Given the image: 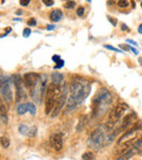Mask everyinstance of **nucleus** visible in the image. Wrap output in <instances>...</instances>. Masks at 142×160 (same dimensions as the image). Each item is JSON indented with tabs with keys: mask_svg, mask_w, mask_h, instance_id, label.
I'll list each match as a JSON object with an SVG mask.
<instances>
[{
	"mask_svg": "<svg viewBox=\"0 0 142 160\" xmlns=\"http://www.w3.org/2000/svg\"><path fill=\"white\" fill-rule=\"evenodd\" d=\"M67 100H68V89L65 87L63 91L60 93V95L58 97L57 102H56V104H55V108H54V110H52V117H56V116L59 115V113L61 112V110H63V106H65Z\"/></svg>",
	"mask_w": 142,
	"mask_h": 160,
	"instance_id": "obj_6",
	"label": "nucleus"
},
{
	"mask_svg": "<svg viewBox=\"0 0 142 160\" xmlns=\"http://www.w3.org/2000/svg\"><path fill=\"white\" fill-rule=\"evenodd\" d=\"M86 121H87L86 115H83V116L80 117L79 122H78V124H76V132H81V130L84 128L85 124H86Z\"/></svg>",
	"mask_w": 142,
	"mask_h": 160,
	"instance_id": "obj_17",
	"label": "nucleus"
},
{
	"mask_svg": "<svg viewBox=\"0 0 142 160\" xmlns=\"http://www.w3.org/2000/svg\"><path fill=\"white\" fill-rule=\"evenodd\" d=\"M11 32V27H8V29H5V34H1L0 35V37H5L7 34H9V33Z\"/></svg>",
	"mask_w": 142,
	"mask_h": 160,
	"instance_id": "obj_36",
	"label": "nucleus"
},
{
	"mask_svg": "<svg viewBox=\"0 0 142 160\" xmlns=\"http://www.w3.org/2000/svg\"><path fill=\"white\" fill-rule=\"evenodd\" d=\"M38 79H39V75H37L36 73H27L23 76V82L25 87L31 90L38 81Z\"/></svg>",
	"mask_w": 142,
	"mask_h": 160,
	"instance_id": "obj_9",
	"label": "nucleus"
},
{
	"mask_svg": "<svg viewBox=\"0 0 142 160\" xmlns=\"http://www.w3.org/2000/svg\"><path fill=\"white\" fill-rule=\"evenodd\" d=\"M120 30L121 31H128L129 27L127 24H125V23H120Z\"/></svg>",
	"mask_w": 142,
	"mask_h": 160,
	"instance_id": "obj_32",
	"label": "nucleus"
},
{
	"mask_svg": "<svg viewBox=\"0 0 142 160\" xmlns=\"http://www.w3.org/2000/svg\"><path fill=\"white\" fill-rule=\"evenodd\" d=\"M31 2V0H20V5H23V7H26L29 5V3Z\"/></svg>",
	"mask_w": 142,
	"mask_h": 160,
	"instance_id": "obj_31",
	"label": "nucleus"
},
{
	"mask_svg": "<svg viewBox=\"0 0 142 160\" xmlns=\"http://www.w3.org/2000/svg\"><path fill=\"white\" fill-rule=\"evenodd\" d=\"M128 47H129V51H131V52L134 53V55H138V54H139V52H138V49H136L134 47L131 46V45H128Z\"/></svg>",
	"mask_w": 142,
	"mask_h": 160,
	"instance_id": "obj_33",
	"label": "nucleus"
},
{
	"mask_svg": "<svg viewBox=\"0 0 142 160\" xmlns=\"http://www.w3.org/2000/svg\"><path fill=\"white\" fill-rule=\"evenodd\" d=\"M63 11L60 10V9H55L49 14V19L52 20V22H59L60 20L63 19Z\"/></svg>",
	"mask_w": 142,
	"mask_h": 160,
	"instance_id": "obj_14",
	"label": "nucleus"
},
{
	"mask_svg": "<svg viewBox=\"0 0 142 160\" xmlns=\"http://www.w3.org/2000/svg\"><path fill=\"white\" fill-rule=\"evenodd\" d=\"M138 62H139L140 66H141V67H142V58H141V57H139V59H138Z\"/></svg>",
	"mask_w": 142,
	"mask_h": 160,
	"instance_id": "obj_40",
	"label": "nucleus"
},
{
	"mask_svg": "<svg viewBox=\"0 0 142 160\" xmlns=\"http://www.w3.org/2000/svg\"><path fill=\"white\" fill-rule=\"evenodd\" d=\"M82 160H95V154L93 151H85L82 155Z\"/></svg>",
	"mask_w": 142,
	"mask_h": 160,
	"instance_id": "obj_19",
	"label": "nucleus"
},
{
	"mask_svg": "<svg viewBox=\"0 0 142 160\" xmlns=\"http://www.w3.org/2000/svg\"><path fill=\"white\" fill-rule=\"evenodd\" d=\"M127 108H128V105L125 103H119L118 105L115 106L108 115V119H107L106 124H105V130H114L116 124L118 123L120 117L123 116V114L125 113Z\"/></svg>",
	"mask_w": 142,
	"mask_h": 160,
	"instance_id": "obj_4",
	"label": "nucleus"
},
{
	"mask_svg": "<svg viewBox=\"0 0 142 160\" xmlns=\"http://www.w3.org/2000/svg\"><path fill=\"white\" fill-rule=\"evenodd\" d=\"M86 1H87V2H91V1H92V0H86Z\"/></svg>",
	"mask_w": 142,
	"mask_h": 160,
	"instance_id": "obj_42",
	"label": "nucleus"
},
{
	"mask_svg": "<svg viewBox=\"0 0 142 160\" xmlns=\"http://www.w3.org/2000/svg\"><path fill=\"white\" fill-rule=\"evenodd\" d=\"M46 30H47V31H52V30H55V25L48 24V25L46 27Z\"/></svg>",
	"mask_w": 142,
	"mask_h": 160,
	"instance_id": "obj_37",
	"label": "nucleus"
},
{
	"mask_svg": "<svg viewBox=\"0 0 142 160\" xmlns=\"http://www.w3.org/2000/svg\"><path fill=\"white\" fill-rule=\"evenodd\" d=\"M27 112V104L24 103H20L19 105L16 106V113L19 115H23Z\"/></svg>",
	"mask_w": 142,
	"mask_h": 160,
	"instance_id": "obj_18",
	"label": "nucleus"
},
{
	"mask_svg": "<svg viewBox=\"0 0 142 160\" xmlns=\"http://www.w3.org/2000/svg\"><path fill=\"white\" fill-rule=\"evenodd\" d=\"M19 133L22 134V135L34 137V136L37 134V127H35V126H33V127H29L27 125L21 124L19 126Z\"/></svg>",
	"mask_w": 142,
	"mask_h": 160,
	"instance_id": "obj_11",
	"label": "nucleus"
},
{
	"mask_svg": "<svg viewBox=\"0 0 142 160\" xmlns=\"http://www.w3.org/2000/svg\"><path fill=\"white\" fill-rule=\"evenodd\" d=\"M126 42H127V43H129V44H132L134 46H138V44H137V42L134 41V40H130V38H128V40H127Z\"/></svg>",
	"mask_w": 142,
	"mask_h": 160,
	"instance_id": "obj_35",
	"label": "nucleus"
},
{
	"mask_svg": "<svg viewBox=\"0 0 142 160\" xmlns=\"http://www.w3.org/2000/svg\"><path fill=\"white\" fill-rule=\"evenodd\" d=\"M27 104V111L30 112L31 115H35L36 113V106L33 103H26Z\"/></svg>",
	"mask_w": 142,
	"mask_h": 160,
	"instance_id": "obj_21",
	"label": "nucleus"
},
{
	"mask_svg": "<svg viewBox=\"0 0 142 160\" xmlns=\"http://www.w3.org/2000/svg\"><path fill=\"white\" fill-rule=\"evenodd\" d=\"M36 23H37V22H36V19H34V18H31V19L27 21V25H29V27H34V25H36Z\"/></svg>",
	"mask_w": 142,
	"mask_h": 160,
	"instance_id": "obj_29",
	"label": "nucleus"
},
{
	"mask_svg": "<svg viewBox=\"0 0 142 160\" xmlns=\"http://www.w3.org/2000/svg\"><path fill=\"white\" fill-rule=\"evenodd\" d=\"M11 79H12V81H13L16 89V100L20 101L21 99H24L25 93L23 91V87H22V82H23L22 77L20 75H18V73H14V75H12Z\"/></svg>",
	"mask_w": 142,
	"mask_h": 160,
	"instance_id": "obj_8",
	"label": "nucleus"
},
{
	"mask_svg": "<svg viewBox=\"0 0 142 160\" xmlns=\"http://www.w3.org/2000/svg\"><path fill=\"white\" fill-rule=\"evenodd\" d=\"M84 12H85L84 7H79L78 10H76V14H78V16H84Z\"/></svg>",
	"mask_w": 142,
	"mask_h": 160,
	"instance_id": "obj_25",
	"label": "nucleus"
},
{
	"mask_svg": "<svg viewBox=\"0 0 142 160\" xmlns=\"http://www.w3.org/2000/svg\"><path fill=\"white\" fill-rule=\"evenodd\" d=\"M104 48H106V49H109V51H114V52H117V53H123L121 49H118V48H116V47H114V46H112V45H104Z\"/></svg>",
	"mask_w": 142,
	"mask_h": 160,
	"instance_id": "obj_23",
	"label": "nucleus"
},
{
	"mask_svg": "<svg viewBox=\"0 0 142 160\" xmlns=\"http://www.w3.org/2000/svg\"><path fill=\"white\" fill-rule=\"evenodd\" d=\"M117 5L119 8H127L129 5V1L128 0H119L117 2Z\"/></svg>",
	"mask_w": 142,
	"mask_h": 160,
	"instance_id": "obj_22",
	"label": "nucleus"
},
{
	"mask_svg": "<svg viewBox=\"0 0 142 160\" xmlns=\"http://www.w3.org/2000/svg\"><path fill=\"white\" fill-rule=\"evenodd\" d=\"M140 152H142V138L136 140V143L132 145V147H131L130 149H129L128 151L121 154L120 157L118 158L117 160H128V159H130L132 156L138 155Z\"/></svg>",
	"mask_w": 142,
	"mask_h": 160,
	"instance_id": "obj_7",
	"label": "nucleus"
},
{
	"mask_svg": "<svg viewBox=\"0 0 142 160\" xmlns=\"http://www.w3.org/2000/svg\"><path fill=\"white\" fill-rule=\"evenodd\" d=\"M107 3H108L109 5H114V0H108V1H107Z\"/></svg>",
	"mask_w": 142,
	"mask_h": 160,
	"instance_id": "obj_39",
	"label": "nucleus"
},
{
	"mask_svg": "<svg viewBox=\"0 0 142 160\" xmlns=\"http://www.w3.org/2000/svg\"><path fill=\"white\" fill-rule=\"evenodd\" d=\"M10 77L8 76H0V93L2 94L3 99L7 102L12 101V91L10 86Z\"/></svg>",
	"mask_w": 142,
	"mask_h": 160,
	"instance_id": "obj_5",
	"label": "nucleus"
},
{
	"mask_svg": "<svg viewBox=\"0 0 142 160\" xmlns=\"http://www.w3.org/2000/svg\"><path fill=\"white\" fill-rule=\"evenodd\" d=\"M141 8H142V1H141Z\"/></svg>",
	"mask_w": 142,
	"mask_h": 160,
	"instance_id": "obj_43",
	"label": "nucleus"
},
{
	"mask_svg": "<svg viewBox=\"0 0 142 160\" xmlns=\"http://www.w3.org/2000/svg\"><path fill=\"white\" fill-rule=\"evenodd\" d=\"M68 1H71V0H68Z\"/></svg>",
	"mask_w": 142,
	"mask_h": 160,
	"instance_id": "obj_44",
	"label": "nucleus"
},
{
	"mask_svg": "<svg viewBox=\"0 0 142 160\" xmlns=\"http://www.w3.org/2000/svg\"><path fill=\"white\" fill-rule=\"evenodd\" d=\"M22 13V11L20 10V11H16V14H21Z\"/></svg>",
	"mask_w": 142,
	"mask_h": 160,
	"instance_id": "obj_41",
	"label": "nucleus"
},
{
	"mask_svg": "<svg viewBox=\"0 0 142 160\" xmlns=\"http://www.w3.org/2000/svg\"><path fill=\"white\" fill-rule=\"evenodd\" d=\"M0 145H1L3 148H8V147L10 146V140H9L8 137H5V136L0 137Z\"/></svg>",
	"mask_w": 142,
	"mask_h": 160,
	"instance_id": "obj_20",
	"label": "nucleus"
},
{
	"mask_svg": "<svg viewBox=\"0 0 142 160\" xmlns=\"http://www.w3.org/2000/svg\"><path fill=\"white\" fill-rule=\"evenodd\" d=\"M52 84H57V86H60V84H63V73H57V71L52 73Z\"/></svg>",
	"mask_w": 142,
	"mask_h": 160,
	"instance_id": "obj_16",
	"label": "nucleus"
},
{
	"mask_svg": "<svg viewBox=\"0 0 142 160\" xmlns=\"http://www.w3.org/2000/svg\"><path fill=\"white\" fill-rule=\"evenodd\" d=\"M138 33H139V34H142V23L139 24V27H138Z\"/></svg>",
	"mask_w": 142,
	"mask_h": 160,
	"instance_id": "obj_38",
	"label": "nucleus"
},
{
	"mask_svg": "<svg viewBox=\"0 0 142 160\" xmlns=\"http://www.w3.org/2000/svg\"><path fill=\"white\" fill-rule=\"evenodd\" d=\"M137 119V114L136 113H130L128 115H126L125 119L123 121V124L120 126V130H127L128 127H130L131 125L134 124V121Z\"/></svg>",
	"mask_w": 142,
	"mask_h": 160,
	"instance_id": "obj_12",
	"label": "nucleus"
},
{
	"mask_svg": "<svg viewBox=\"0 0 142 160\" xmlns=\"http://www.w3.org/2000/svg\"><path fill=\"white\" fill-rule=\"evenodd\" d=\"M107 20H108L110 23H112V25H114V27H116L117 25V23H118V21H117V19H115V18H113V16H107Z\"/></svg>",
	"mask_w": 142,
	"mask_h": 160,
	"instance_id": "obj_28",
	"label": "nucleus"
},
{
	"mask_svg": "<svg viewBox=\"0 0 142 160\" xmlns=\"http://www.w3.org/2000/svg\"><path fill=\"white\" fill-rule=\"evenodd\" d=\"M52 59L54 60L55 62H59V60L61 59V58H60V56H59V55H54V56L52 57Z\"/></svg>",
	"mask_w": 142,
	"mask_h": 160,
	"instance_id": "obj_34",
	"label": "nucleus"
},
{
	"mask_svg": "<svg viewBox=\"0 0 142 160\" xmlns=\"http://www.w3.org/2000/svg\"><path fill=\"white\" fill-rule=\"evenodd\" d=\"M63 7H65L66 9H72L76 7V1H68V2H66L65 5H63Z\"/></svg>",
	"mask_w": 142,
	"mask_h": 160,
	"instance_id": "obj_24",
	"label": "nucleus"
},
{
	"mask_svg": "<svg viewBox=\"0 0 142 160\" xmlns=\"http://www.w3.org/2000/svg\"><path fill=\"white\" fill-rule=\"evenodd\" d=\"M31 33H32V31H31L30 27H25L24 30H23V36L24 37H29L31 35Z\"/></svg>",
	"mask_w": 142,
	"mask_h": 160,
	"instance_id": "obj_26",
	"label": "nucleus"
},
{
	"mask_svg": "<svg viewBox=\"0 0 142 160\" xmlns=\"http://www.w3.org/2000/svg\"><path fill=\"white\" fill-rule=\"evenodd\" d=\"M113 101V97L110 94L109 91H107L106 89H101L96 93L95 98L93 100V116H97L98 113H105V111L107 110L110 103Z\"/></svg>",
	"mask_w": 142,
	"mask_h": 160,
	"instance_id": "obj_2",
	"label": "nucleus"
},
{
	"mask_svg": "<svg viewBox=\"0 0 142 160\" xmlns=\"http://www.w3.org/2000/svg\"><path fill=\"white\" fill-rule=\"evenodd\" d=\"M91 91V86L86 81L79 79V80H73L70 86V95L68 98V106L69 108H74L78 104H81Z\"/></svg>",
	"mask_w": 142,
	"mask_h": 160,
	"instance_id": "obj_1",
	"label": "nucleus"
},
{
	"mask_svg": "<svg viewBox=\"0 0 142 160\" xmlns=\"http://www.w3.org/2000/svg\"><path fill=\"white\" fill-rule=\"evenodd\" d=\"M0 117L2 119V122L5 124L8 123V115H7V108L2 102V99L0 98Z\"/></svg>",
	"mask_w": 142,
	"mask_h": 160,
	"instance_id": "obj_15",
	"label": "nucleus"
},
{
	"mask_svg": "<svg viewBox=\"0 0 142 160\" xmlns=\"http://www.w3.org/2000/svg\"><path fill=\"white\" fill-rule=\"evenodd\" d=\"M42 1L46 7H52L54 5V0H42Z\"/></svg>",
	"mask_w": 142,
	"mask_h": 160,
	"instance_id": "obj_30",
	"label": "nucleus"
},
{
	"mask_svg": "<svg viewBox=\"0 0 142 160\" xmlns=\"http://www.w3.org/2000/svg\"><path fill=\"white\" fill-rule=\"evenodd\" d=\"M56 99L57 98H55V97H46V102H45V114L46 115H48L52 112L55 104H56L55 103Z\"/></svg>",
	"mask_w": 142,
	"mask_h": 160,
	"instance_id": "obj_13",
	"label": "nucleus"
},
{
	"mask_svg": "<svg viewBox=\"0 0 142 160\" xmlns=\"http://www.w3.org/2000/svg\"><path fill=\"white\" fill-rule=\"evenodd\" d=\"M114 139V135H106V132L103 127L96 128L89 138V144L94 148H102V147L109 145Z\"/></svg>",
	"mask_w": 142,
	"mask_h": 160,
	"instance_id": "obj_3",
	"label": "nucleus"
},
{
	"mask_svg": "<svg viewBox=\"0 0 142 160\" xmlns=\"http://www.w3.org/2000/svg\"><path fill=\"white\" fill-rule=\"evenodd\" d=\"M63 65H65V60H63V59H60L59 62H56V65H55V69H59V68H61V67H63Z\"/></svg>",
	"mask_w": 142,
	"mask_h": 160,
	"instance_id": "obj_27",
	"label": "nucleus"
},
{
	"mask_svg": "<svg viewBox=\"0 0 142 160\" xmlns=\"http://www.w3.org/2000/svg\"><path fill=\"white\" fill-rule=\"evenodd\" d=\"M50 145H52V149H55L56 151H60L63 149V135L61 133H55L50 136Z\"/></svg>",
	"mask_w": 142,
	"mask_h": 160,
	"instance_id": "obj_10",
	"label": "nucleus"
}]
</instances>
